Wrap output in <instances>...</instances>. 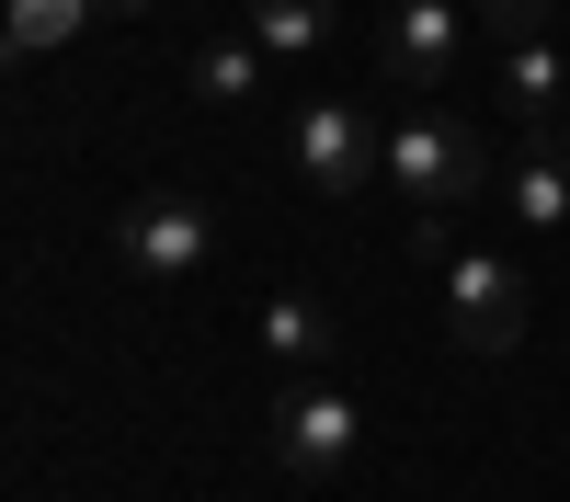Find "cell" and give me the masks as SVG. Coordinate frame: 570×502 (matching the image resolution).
Returning a JSON list of instances; mask_svg holds the SVG:
<instances>
[{"label":"cell","mask_w":570,"mask_h":502,"mask_svg":"<svg viewBox=\"0 0 570 502\" xmlns=\"http://www.w3.org/2000/svg\"><path fill=\"white\" fill-rule=\"evenodd\" d=\"M480 23H502V46H513V35H548L559 0H480Z\"/></svg>","instance_id":"4fadbf2b"},{"label":"cell","mask_w":570,"mask_h":502,"mask_svg":"<svg viewBox=\"0 0 570 502\" xmlns=\"http://www.w3.org/2000/svg\"><path fill=\"white\" fill-rule=\"evenodd\" d=\"M354 445H365V411L343 388L331 377H285V400H274V469L285 480H343Z\"/></svg>","instance_id":"5b68a950"},{"label":"cell","mask_w":570,"mask_h":502,"mask_svg":"<svg viewBox=\"0 0 570 502\" xmlns=\"http://www.w3.org/2000/svg\"><path fill=\"white\" fill-rule=\"evenodd\" d=\"M263 354L285 377H331V308L320 297H263Z\"/></svg>","instance_id":"30bf717a"},{"label":"cell","mask_w":570,"mask_h":502,"mask_svg":"<svg viewBox=\"0 0 570 502\" xmlns=\"http://www.w3.org/2000/svg\"><path fill=\"white\" fill-rule=\"evenodd\" d=\"M104 12H126V23H137V12H160V0H104Z\"/></svg>","instance_id":"5bb4252c"},{"label":"cell","mask_w":570,"mask_h":502,"mask_svg":"<svg viewBox=\"0 0 570 502\" xmlns=\"http://www.w3.org/2000/svg\"><path fill=\"white\" fill-rule=\"evenodd\" d=\"M456 58H468V12L456 0H400V12L376 23V69H389V91H411V104H434L456 80Z\"/></svg>","instance_id":"8992f818"},{"label":"cell","mask_w":570,"mask_h":502,"mask_svg":"<svg viewBox=\"0 0 570 502\" xmlns=\"http://www.w3.org/2000/svg\"><path fill=\"white\" fill-rule=\"evenodd\" d=\"M115 263L137 286H195L217 263V217L195 195H137V206H115Z\"/></svg>","instance_id":"277c9868"},{"label":"cell","mask_w":570,"mask_h":502,"mask_svg":"<svg viewBox=\"0 0 570 502\" xmlns=\"http://www.w3.org/2000/svg\"><path fill=\"white\" fill-rule=\"evenodd\" d=\"M502 104L525 115V126H559V115H570V58H559V35H513V46H502Z\"/></svg>","instance_id":"ba28073f"},{"label":"cell","mask_w":570,"mask_h":502,"mask_svg":"<svg viewBox=\"0 0 570 502\" xmlns=\"http://www.w3.org/2000/svg\"><path fill=\"white\" fill-rule=\"evenodd\" d=\"M285 171H297L320 206H354L365 183H389V126L354 115V104H297L285 115Z\"/></svg>","instance_id":"7a4b0ae2"},{"label":"cell","mask_w":570,"mask_h":502,"mask_svg":"<svg viewBox=\"0 0 570 502\" xmlns=\"http://www.w3.org/2000/svg\"><path fill=\"white\" fill-rule=\"evenodd\" d=\"M91 12H104V0H12V23H0V35H12V58H46V46H69Z\"/></svg>","instance_id":"8fae6325"},{"label":"cell","mask_w":570,"mask_h":502,"mask_svg":"<svg viewBox=\"0 0 570 502\" xmlns=\"http://www.w3.org/2000/svg\"><path fill=\"white\" fill-rule=\"evenodd\" d=\"M331 23H343L331 0H252V35L274 46V58H308V46H320Z\"/></svg>","instance_id":"7c38bea8"},{"label":"cell","mask_w":570,"mask_h":502,"mask_svg":"<svg viewBox=\"0 0 570 502\" xmlns=\"http://www.w3.org/2000/svg\"><path fill=\"white\" fill-rule=\"evenodd\" d=\"M480 183H491V149H480V126H468V115H445V104L389 115V195H400L411 217H456Z\"/></svg>","instance_id":"6da1fadb"},{"label":"cell","mask_w":570,"mask_h":502,"mask_svg":"<svg viewBox=\"0 0 570 502\" xmlns=\"http://www.w3.org/2000/svg\"><path fill=\"white\" fill-rule=\"evenodd\" d=\"M434 297H445V332H456L468 354H513V343H525V319H537V286H525L502 252H468V240L434 252Z\"/></svg>","instance_id":"3957f363"},{"label":"cell","mask_w":570,"mask_h":502,"mask_svg":"<svg viewBox=\"0 0 570 502\" xmlns=\"http://www.w3.org/2000/svg\"><path fill=\"white\" fill-rule=\"evenodd\" d=\"M502 206L525 228H570V126H525V149L502 160Z\"/></svg>","instance_id":"52a82bcc"},{"label":"cell","mask_w":570,"mask_h":502,"mask_svg":"<svg viewBox=\"0 0 570 502\" xmlns=\"http://www.w3.org/2000/svg\"><path fill=\"white\" fill-rule=\"evenodd\" d=\"M263 69H274V46L263 35H206L195 58H183V80H195V104H263Z\"/></svg>","instance_id":"9c48e42d"}]
</instances>
